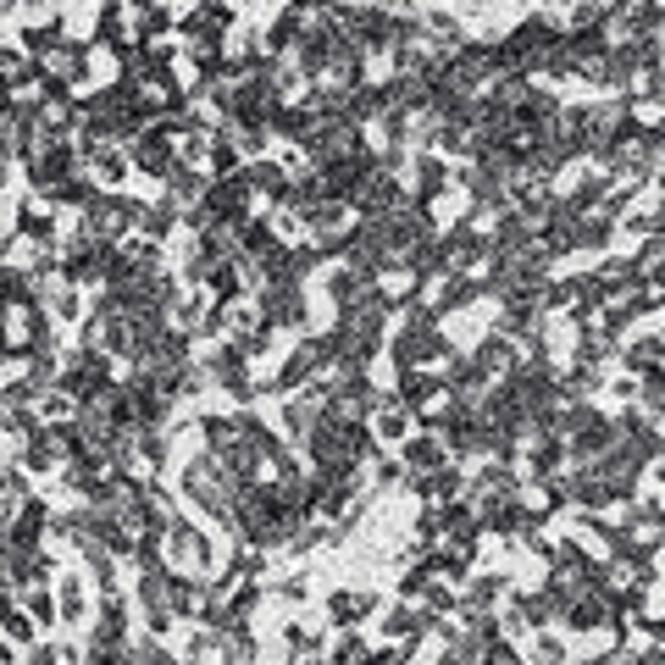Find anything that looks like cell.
<instances>
[{"mask_svg": "<svg viewBox=\"0 0 665 665\" xmlns=\"http://www.w3.org/2000/svg\"><path fill=\"white\" fill-rule=\"evenodd\" d=\"M28 665H56V649H34V654H28Z\"/></svg>", "mask_w": 665, "mask_h": 665, "instance_id": "3957f363", "label": "cell"}, {"mask_svg": "<svg viewBox=\"0 0 665 665\" xmlns=\"http://www.w3.org/2000/svg\"><path fill=\"white\" fill-rule=\"evenodd\" d=\"M377 599L372 594H339V599H332V616H339V621H355V616H366Z\"/></svg>", "mask_w": 665, "mask_h": 665, "instance_id": "7a4b0ae2", "label": "cell"}, {"mask_svg": "<svg viewBox=\"0 0 665 665\" xmlns=\"http://www.w3.org/2000/svg\"><path fill=\"white\" fill-rule=\"evenodd\" d=\"M399 460H405L410 471H422V477H428V471L444 466V444H439V439H410V444L399 450Z\"/></svg>", "mask_w": 665, "mask_h": 665, "instance_id": "6da1fadb", "label": "cell"}]
</instances>
